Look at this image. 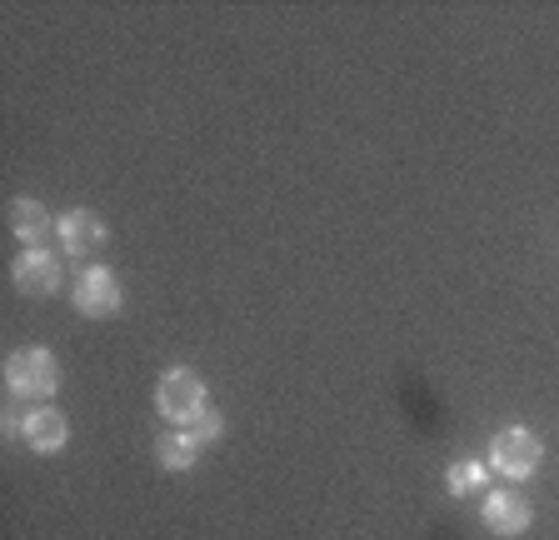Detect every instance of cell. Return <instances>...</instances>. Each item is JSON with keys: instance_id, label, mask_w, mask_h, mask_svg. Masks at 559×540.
Wrapping results in <instances>:
<instances>
[{"instance_id": "obj_12", "label": "cell", "mask_w": 559, "mask_h": 540, "mask_svg": "<svg viewBox=\"0 0 559 540\" xmlns=\"http://www.w3.org/2000/svg\"><path fill=\"white\" fill-rule=\"evenodd\" d=\"M186 431L195 435L200 446H210V441H221V435H225V415H221V411H205L195 425H186Z\"/></svg>"}, {"instance_id": "obj_5", "label": "cell", "mask_w": 559, "mask_h": 540, "mask_svg": "<svg viewBox=\"0 0 559 540\" xmlns=\"http://www.w3.org/2000/svg\"><path fill=\"white\" fill-rule=\"evenodd\" d=\"M11 285L21 295H56L60 291V260L50 256L46 246H31V250H21V256L11 260Z\"/></svg>"}, {"instance_id": "obj_3", "label": "cell", "mask_w": 559, "mask_h": 540, "mask_svg": "<svg viewBox=\"0 0 559 540\" xmlns=\"http://www.w3.org/2000/svg\"><path fill=\"white\" fill-rule=\"evenodd\" d=\"M539 466H545V441L530 425H504L489 441V470H500L504 481H530Z\"/></svg>"}, {"instance_id": "obj_7", "label": "cell", "mask_w": 559, "mask_h": 540, "mask_svg": "<svg viewBox=\"0 0 559 540\" xmlns=\"http://www.w3.org/2000/svg\"><path fill=\"white\" fill-rule=\"evenodd\" d=\"M56 240H60L66 256L91 260V256H100L105 250V221L95 211H66L56 221Z\"/></svg>"}, {"instance_id": "obj_9", "label": "cell", "mask_w": 559, "mask_h": 540, "mask_svg": "<svg viewBox=\"0 0 559 540\" xmlns=\"http://www.w3.org/2000/svg\"><path fill=\"white\" fill-rule=\"evenodd\" d=\"M50 231H56V221H50V211L35 196H15L11 200V235L21 240L25 250H31V246H46Z\"/></svg>"}, {"instance_id": "obj_10", "label": "cell", "mask_w": 559, "mask_h": 540, "mask_svg": "<svg viewBox=\"0 0 559 540\" xmlns=\"http://www.w3.org/2000/svg\"><path fill=\"white\" fill-rule=\"evenodd\" d=\"M200 456V441L190 431H165L160 441H155V460H160V470H190Z\"/></svg>"}, {"instance_id": "obj_1", "label": "cell", "mask_w": 559, "mask_h": 540, "mask_svg": "<svg viewBox=\"0 0 559 540\" xmlns=\"http://www.w3.org/2000/svg\"><path fill=\"white\" fill-rule=\"evenodd\" d=\"M5 386L21 400H40L50 406V396L60 390V361L46 345H21V351L5 355Z\"/></svg>"}, {"instance_id": "obj_2", "label": "cell", "mask_w": 559, "mask_h": 540, "mask_svg": "<svg viewBox=\"0 0 559 540\" xmlns=\"http://www.w3.org/2000/svg\"><path fill=\"white\" fill-rule=\"evenodd\" d=\"M155 411H160V421L195 425L200 415L210 411L205 376H200V371H190V365H175V371H165V376L155 380Z\"/></svg>"}, {"instance_id": "obj_4", "label": "cell", "mask_w": 559, "mask_h": 540, "mask_svg": "<svg viewBox=\"0 0 559 540\" xmlns=\"http://www.w3.org/2000/svg\"><path fill=\"white\" fill-rule=\"evenodd\" d=\"M126 306V285H120V275L110 266H85L81 281H75V310L91 320H105L116 316V310Z\"/></svg>"}, {"instance_id": "obj_8", "label": "cell", "mask_w": 559, "mask_h": 540, "mask_svg": "<svg viewBox=\"0 0 559 540\" xmlns=\"http://www.w3.org/2000/svg\"><path fill=\"white\" fill-rule=\"evenodd\" d=\"M21 441L35 450V456H56V450H66L70 425L56 406H35V411L21 415Z\"/></svg>"}, {"instance_id": "obj_6", "label": "cell", "mask_w": 559, "mask_h": 540, "mask_svg": "<svg viewBox=\"0 0 559 540\" xmlns=\"http://www.w3.org/2000/svg\"><path fill=\"white\" fill-rule=\"evenodd\" d=\"M479 520L495 536H524L535 526V505L524 501L520 491H485V505H479Z\"/></svg>"}, {"instance_id": "obj_11", "label": "cell", "mask_w": 559, "mask_h": 540, "mask_svg": "<svg viewBox=\"0 0 559 540\" xmlns=\"http://www.w3.org/2000/svg\"><path fill=\"white\" fill-rule=\"evenodd\" d=\"M444 485H450V495L485 491V460H475V456L454 460V466H450V476H444Z\"/></svg>"}]
</instances>
